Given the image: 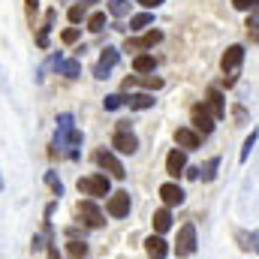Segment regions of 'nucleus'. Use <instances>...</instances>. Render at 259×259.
Returning <instances> with one entry per match:
<instances>
[{"label": "nucleus", "instance_id": "4c0bfd02", "mask_svg": "<svg viewBox=\"0 0 259 259\" xmlns=\"http://www.w3.org/2000/svg\"><path fill=\"white\" fill-rule=\"evenodd\" d=\"M0 190H3V178H0Z\"/></svg>", "mask_w": 259, "mask_h": 259}, {"label": "nucleus", "instance_id": "c85d7f7f", "mask_svg": "<svg viewBox=\"0 0 259 259\" xmlns=\"http://www.w3.org/2000/svg\"><path fill=\"white\" fill-rule=\"evenodd\" d=\"M256 130H250V136H247V139H244V148H241V157H238V160H241V163H247V157H250V151H253V145H256Z\"/></svg>", "mask_w": 259, "mask_h": 259}, {"label": "nucleus", "instance_id": "dca6fc26", "mask_svg": "<svg viewBox=\"0 0 259 259\" xmlns=\"http://www.w3.org/2000/svg\"><path fill=\"white\" fill-rule=\"evenodd\" d=\"M55 18H58V9H49L42 27H39V33H36V46H39V49H49V30L55 27Z\"/></svg>", "mask_w": 259, "mask_h": 259}, {"label": "nucleus", "instance_id": "9d476101", "mask_svg": "<svg viewBox=\"0 0 259 259\" xmlns=\"http://www.w3.org/2000/svg\"><path fill=\"white\" fill-rule=\"evenodd\" d=\"M244 61V46H229L226 52H223V58H220V66H223V72H238V66Z\"/></svg>", "mask_w": 259, "mask_h": 259}, {"label": "nucleus", "instance_id": "423d86ee", "mask_svg": "<svg viewBox=\"0 0 259 259\" xmlns=\"http://www.w3.org/2000/svg\"><path fill=\"white\" fill-rule=\"evenodd\" d=\"M118 61H121V52L115 46H106L103 55H100V61H97V66H94V78H109V72L115 69Z\"/></svg>", "mask_w": 259, "mask_h": 259}, {"label": "nucleus", "instance_id": "72a5a7b5", "mask_svg": "<svg viewBox=\"0 0 259 259\" xmlns=\"http://www.w3.org/2000/svg\"><path fill=\"white\" fill-rule=\"evenodd\" d=\"M232 6L241 9V12H247V9H259V0H232Z\"/></svg>", "mask_w": 259, "mask_h": 259}, {"label": "nucleus", "instance_id": "2eb2a0df", "mask_svg": "<svg viewBox=\"0 0 259 259\" xmlns=\"http://www.w3.org/2000/svg\"><path fill=\"white\" fill-rule=\"evenodd\" d=\"M145 250H148V256L151 259H163L166 253H169V244H166V238L163 235H148V241H145Z\"/></svg>", "mask_w": 259, "mask_h": 259}, {"label": "nucleus", "instance_id": "5701e85b", "mask_svg": "<svg viewBox=\"0 0 259 259\" xmlns=\"http://www.w3.org/2000/svg\"><path fill=\"white\" fill-rule=\"evenodd\" d=\"M66 253H69V259H84L88 256V244L84 241H66Z\"/></svg>", "mask_w": 259, "mask_h": 259}, {"label": "nucleus", "instance_id": "0eeeda50", "mask_svg": "<svg viewBox=\"0 0 259 259\" xmlns=\"http://www.w3.org/2000/svg\"><path fill=\"white\" fill-rule=\"evenodd\" d=\"M190 115H193V130L199 136H211V133H214V115L208 112L205 103H196Z\"/></svg>", "mask_w": 259, "mask_h": 259}, {"label": "nucleus", "instance_id": "7ed1b4c3", "mask_svg": "<svg viewBox=\"0 0 259 259\" xmlns=\"http://www.w3.org/2000/svg\"><path fill=\"white\" fill-rule=\"evenodd\" d=\"M78 217H81V223H84L88 229H103V226H106V214L100 211V205H97L94 199L78 202Z\"/></svg>", "mask_w": 259, "mask_h": 259}, {"label": "nucleus", "instance_id": "c9c22d12", "mask_svg": "<svg viewBox=\"0 0 259 259\" xmlns=\"http://www.w3.org/2000/svg\"><path fill=\"white\" fill-rule=\"evenodd\" d=\"M136 3H142V6H148V9H157L163 0H136Z\"/></svg>", "mask_w": 259, "mask_h": 259}, {"label": "nucleus", "instance_id": "39448f33", "mask_svg": "<svg viewBox=\"0 0 259 259\" xmlns=\"http://www.w3.org/2000/svg\"><path fill=\"white\" fill-rule=\"evenodd\" d=\"M130 205H133L130 193L127 190H118V193H112L109 199H106V214L115 217V220H121V217H127L130 214Z\"/></svg>", "mask_w": 259, "mask_h": 259}, {"label": "nucleus", "instance_id": "1a4fd4ad", "mask_svg": "<svg viewBox=\"0 0 259 259\" xmlns=\"http://www.w3.org/2000/svg\"><path fill=\"white\" fill-rule=\"evenodd\" d=\"M112 148H115L118 154H136V151H139V139H136L133 130H118V133L112 136Z\"/></svg>", "mask_w": 259, "mask_h": 259}, {"label": "nucleus", "instance_id": "7c9ffc66", "mask_svg": "<svg viewBox=\"0 0 259 259\" xmlns=\"http://www.w3.org/2000/svg\"><path fill=\"white\" fill-rule=\"evenodd\" d=\"M109 12H112L115 18H124V15H130V3H124V0H112V3H109Z\"/></svg>", "mask_w": 259, "mask_h": 259}, {"label": "nucleus", "instance_id": "6ab92c4d", "mask_svg": "<svg viewBox=\"0 0 259 259\" xmlns=\"http://www.w3.org/2000/svg\"><path fill=\"white\" fill-rule=\"evenodd\" d=\"M127 106L133 109V112H145V109H151V106H154V97H151V94H130Z\"/></svg>", "mask_w": 259, "mask_h": 259}, {"label": "nucleus", "instance_id": "412c9836", "mask_svg": "<svg viewBox=\"0 0 259 259\" xmlns=\"http://www.w3.org/2000/svg\"><path fill=\"white\" fill-rule=\"evenodd\" d=\"M235 241L241 244V250H259V235L256 232H235Z\"/></svg>", "mask_w": 259, "mask_h": 259}, {"label": "nucleus", "instance_id": "ddd939ff", "mask_svg": "<svg viewBox=\"0 0 259 259\" xmlns=\"http://www.w3.org/2000/svg\"><path fill=\"white\" fill-rule=\"evenodd\" d=\"M157 42H163V30H148L139 39H127V52H145V49H154Z\"/></svg>", "mask_w": 259, "mask_h": 259}, {"label": "nucleus", "instance_id": "cd10ccee", "mask_svg": "<svg viewBox=\"0 0 259 259\" xmlns=\"http://www.w3.org/2000/svg\"><path fill=\"white\" fill-rule=\"evenodd\" d=\"M103 106H106V112H115V109L127 106V97H121V94H112V97H106V100H103Z\"/></svg>", "mask_w": 259, "mask_h": 259}, {"label": "nucleus", "instance_id": "aec40b11", "mask_svg": "<svg viewBox=\"0 0 259 259\" xmlns=\"http://www.w3.org/2000/svg\"><path fill=\"white\" fill-rule=\"evenodd\" d=\"M154 66H157L154 55H136V58H133V69H136L139 75H148V72H154Z\"/></svg>", "mask_w": 259, "mask_h": 259}, {"label": "nucleus", "instance_id": "f8f14e48", "mask_svg": "<svg viewBox=\"0 0 259 259\" xmlns=\"http://www.w3.org/2000/svg\"><path fill=\"white\" fill-rule=\"evenodd\" d=\"M160 199H163V205H166V208L184 205V190H181L175 181H166V184H160Z\"/></svg>", "mask_w": 259, "mask_h": 259}, {"label": "nucleus", "instance_id": "473e14b6", "mask_svg": "<svg viewBox=\"0 0 259 259\" xmlns=\"http://www.w3.org/2000/svg\"><path fill=\"white\" fill-rule=\"evenodd\" d=\"M78 36H81V30H78V27H66L64 33H61V39H64L66 46H72V42H75Z\"/></svg>", "mask_w": 259, "mask_h": 259}, {"label": "nucleus", "instance_id": "393cba45", "mask_svg": "<svg viewBox=\"0 0 259 259\" xmlns=\"http://www.w3.org/2000/svg\"><path fill=\"white\" fill-rule=\"evenodd\" d=\"M106 27V12H94V15H88V30L91 33H100Z\"/></svg>", "mask_w": 259, "mask_h": 259}, {"label": "nucleus", "instance_id": "a211bd4d", "mask_svg": "<svg viewBox=\"0 0 259 259\" xmlns=\"http://www.w3.org/2000/svg\"><path fill=\"white\" fill-rule=\"evenodd\" d=\"M55 69H58L61 75H66V78H78V75H81V64H78V61H64V58H58V61H55Z\"/></svg>", "mask_w": 259, "mask_h": 259}, {"label": "nucleus", "instance_id": "e433bc0d", "mask_svg": "<svg viewBox=\"0 0 259 259\" xmlns=\"http://www.w3.org/2000/svg\"><path fill=\"white\" fill-rule=\"evenodd\" d=\"M49 259H61V253H58L55 247H49Z\"/></svg>", "mask_w": 259, "mask_h": 259}, {"label": "nucleus", "instance_id": "58836bf2", "mask_svg": "<svg viewBox=\"0 0 259 259\" xmlns=\"http://www.w3.org/2000/svg\"><path fill=\"white\" fill-rule=\"evenodd\" d=\"M84 3H97V0H84Z\"/></svg>", "mask_w": 259, "mask_h": 259}, {"label": "nucleus", "instance_id": "c756f323", "mask_svg": "<svg viewBox=\"0 0 259 259\" xmlns=\"http://www.w3.org/2000/svg\"><path fill=\"white\" fill-rule=\"evenodd\" d=\"M46 184H49V187H52V193L58 196V199H61V196H64V184H61V178H58V175H55V172H46Z\"/></svg>", "mask_w": 259, "mask_h": 259}, {"label": "nucleus", "instance_id": "bb28decb", "mask_svg": "<svg viewBox=\"0 0 259 259\" xmlns=\"http://www.w3.org/2000/svg\"><path fill=\"white\" fill-rule=\"evenodd\" d=\"M66 18L72 21V24H81V21H88V12H84V6H69V12H66Z\"/></svg>", "mask_w": 259, "mask_h": 259}, {"label": "nucleus", "instance_id": "4468645a", "mask_svg": "<svg viewBox=\"0 0 259 259\" xmlns=\"http://www.w3.org/2000/svg\"><path fill=\"white\" fill-rule=\"evenodd\" d=\"M205 106H208V112L214 115V121H217V118H226V100H223V94H220L217 88H208Z\"/></svg>", "mask_w": 259, "mask_h": 259}, {"label": "nucleus", "instance_id": "f03ea898", "mask_svg": "<svg viewBox=\"0 0 259 259\" xmlns=\"http://www.w3.org/2000/svg\"><path fill=\"white\" fill-rule=\"evenodd\" d=\"M94 163L103 169V172H109V178H118V181H124L127 178V172H124V163L112 154V151H106V148H100V151H94Z\"/></svg>", "mask_w": 259, "mask_h": 259}, {"label": "nucleus", "instance_id": "6e6552de", "mask_svg": "<svg viewBox=\"0 0 259 259\" xmlns=\"http://www.w3.org/2000/svg\"><path fill=\"white\" fill-rule=\"evenodd\" d=\"M184 172H187V151L172 148L169 157H166V175H169V178H181Z\"/></svg>", "mask_w": 259, "mask_h": 259}, {"label": "nucleus", "instance_id": "a878e982", "mask_svg": "<svg viewBox=\"0 0 259 259\" xmlns=\"http://www.w3.org/2000/svg\"><path fill=\"white\" fill-rule=\"evenodd\" d=\"M154 21V15L151 12H139V15H133L130 18V30H142V27H148Z\"/></svg>", "mask_w": 259, "mask_h": 259}, {"label": "nucleus", "instance_id": "9b49d317", "mask_svg": "<svg viewBox=\"0 0 259 259\" xmlns=\"http://www.w3.org/2000/svg\"><path fill=\"white\" fill-rule=\"evenodd\" d=\"M175 142H178L181 151H196V148L202 145V136H199L193 127H178L175 130Z\"/></svg>", "mask_w": 259, "mask_h": 259}, {"label": "nucleus", "instance_id": "4be33fe9", "mask_svg": "<svg viewBox=\"0 0 259 259\" xmlns=\"http://www.w3.org/2000/svg\"><path fill=\"white\" fill-rule=\"evenodd\" d=\"M217 169H220V157H211L205 166H199V178L202 181H214L217 178Z\"/></svg>", "mask_w": 259, "mask_h": 259}, {"label": "nucleus", "instance_id": "b1692460", "mask_svg": "<svg viewBox=\"0 0 259 259\" xmlns=\"http://www.w3.org/2000/svg\"><path fill=\"white\" fill-rule=\"evenodd\" d=\"M136 84H142L145 91H157V88H163V78L160 75H136Z\"/></svg>", "mask_w": 259, "mask_h": 259}, {"label": "nucleus", "instance_id": "2f4dec72", "mask_svg": "<svg viewBox=\"0 0 259 259\" xmlns=\"http://www.w3.org/2000/svg\"><path fill=\"white\" fill-rule=\"evenodd\" d=\"M247 36H250V42H259V21L256 18H247Z\"/></svg>", "mask_w": 259, "mask_h": 259}, {"label": "nucleus", "instance_id": "f3484780", "mask_svg": "<svg viewBox=\"0 0 259 259\" xmlns=\"http://www.w3.org/2000/svg\"><path fill=\"white\" fill-rule=\"evenodd\" d=\"M169 229H172V211H169V208L154 211V232L163 235V232H169Z\"/></svg>", "mask_w": 259, "mask_h": 259}, {"label": "nucleus", "instance_id": "f704fd0d", "mask_svg": "<svg viewBox=\"0 0 259 259\" xmlns=\"http://www.w3.org/2000/svg\"><path fill=\"white\" fill-rule=\"evenodd\" d=\"M24 3H27V15L33 18V15H36V9H39V0H24Z\"/></svg>", "mask_w": 259, "mask_h": 259}, {"label": "nucleus", "instance_id": "f257e3e1", "mask_svg": "<svg viewBox=\"0 0 259 259\" xmlns=\"http://www.w3.org/2000/svg\"><path fill=\"white\" fill-rule=\"evenodd\" d=\"M78 193H84L88 199H100V196H112V181L106 172H97V175H88V178H78Z\"/></svg>", "mask_w": 259, "mask_h": 259}, {"label": "nucleus", "instance_id": "20e7f679", "mask_svg": "<svg viewBox=\"0 0 259 259\" xmlns=\"http://www.w3.org/2000/svg\"><path fill=\"white\" fill-rule=\"evenodd\" d=\"M193 253H196V226L184 223L178 229V238H175V256H193Z\"/></svg>", "mask_w": 259, "mask_h": 259}]
</instances>
